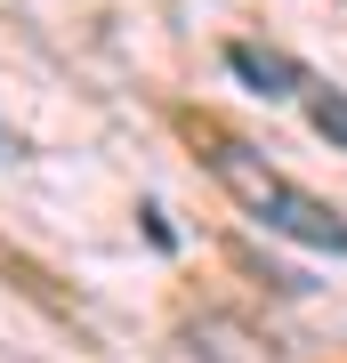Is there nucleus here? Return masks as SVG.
<instances>
[{"label": "nucleus", "mask_w": 347, "mask_h": 363, "mask_svg": "<svg viewBox=\"0 0 347 363\" xmlns=\"http://www.w3.org/2000/svg\"><path fill=\"white\" fill-rule=\"evenodd\" d=\"M307 121H315V138H331L339 154H347V89H323V81H307Z\"/></svg>", "instance_id": "7ed1b4c3"}, {"label": "nucleus", "mask_w": 347, "mask_h": 363, "mask_svg": "<svg viewBox=\"0 0 347 363\" xmlns=\"http://www.w3.org/2000/svg\"><path fill=\"white\" fill-rule=\"evenodd\" d=\"M226 65L243 89L258 97H307V65H299L291 49H267V40H226Z\"/></svg>", "instance_id": "f03ea898"}, {"label": "nucleus", "mask_w": 347, "mask_h": 363, "mask_svg": "<svg viewBox=\"0 0 347 363\" xmlns=\"http://www.w3.org/2000/svg\"><path fill=\"white\" fill-rule=\"evenodd\" d=\"M202 162H210V178H219L234 202H243V218H258L267 234H291V242H307V250H331V259L347 250V218H339L331 202H315L299 178H283V169H275L267 154H250V145L219 138Z\"/></svg>", "instance_id": "f257e3e1"}]
</instances>
